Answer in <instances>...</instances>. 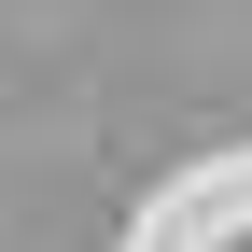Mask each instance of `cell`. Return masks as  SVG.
<instances>
[]
</instances>
